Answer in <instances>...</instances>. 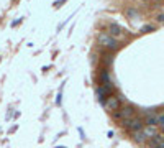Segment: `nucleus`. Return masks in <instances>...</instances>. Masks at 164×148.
I'll return each mask as SVG.
<instances>
[{
    "instance_id": "obj_3",
    "label": "nucleus",
    "mask_w": 164,
    "mask_h": 148,
    "mask_svg": "<svg viewBox=\"0 0 164 148\" xmlns=\"http://www.w3.org/2000/svg\"><path fill=\"white\" fill-rule=\"evenodd\" d=\"M136 110L133 105H125L118 110H113V120H123V119H131V117H135Z\"/></svg>"
},
{
    "instance_id": "obj_16",
    "label": "nucleus",
    "mask_w": 164,
    "mask_h": 148,
    "mask_svg": "<svg viewBox=\"0 0 164 148\" xmlns=\"http://www.w3.org/2000/svg\"><path fill=\"white\" fill-rule=\"evenodd\" d=\"M156 148H164V143H161V145H158Z\"/></svg>"
},
{
    "instance_id": "obj_17",
    "label": "nucleus",
    "mask_w": 164,
    "mask_h": 148,
    "mask_svg": "<svg viewBox=\"0 0 164 148\" xmlns=\"http://www.w3.org/2000/svg\"><path fill=\"white\" fill-rule=\"evenodd\" d=\"M141 2H149V0H141Z\"/></svg>"
},
{
    "instance_id": "obj_1",
    "label": "nucleus",
    "mask_w": 164,
    "mask_h": 148,
    "mask_svg": "<svg viewBox=\"0 0 164 148\" xmlns=\"http://www.w3.org/2000/svg\"><path fill=\"white\" fill-rule=\"evenodd\" d=\"M98 45H102L103 48H107V49H118V46H120V43H118V40L117 38H113V36H110L108 33H100L98 35Z\"/></svg>"
},
{
    "instance_id": "obj_12",
    "label": "nucleus",
    "mask_w": 164,
    "mask_h": 148,
    "mask_svg": "<svg viewBox=\"0 0 164 148\" xmlns=\"http://www.w3.org/2000/svg\"><path fill=\"white\" fill-rule=\"evenodd\" d=\"M158 125H161L164 130V115H158Z\"/></svg>"
},
{
    "instance_id": "obj_7",
    "label": "nucleus",
    "mask_w": 164,
    "mask_h": 148,
    "mask_svg": "<svg viewBox=\"0 0 164 148\" xmlns=\"http://www.w3.org/2000/svg\"><path fill=\"white\" fill-rule=\"evenodd\" d=\"M133 140H135L136 143H144V142H146V135H144L143 133V130H136V132H133Z\"/></svg>"
},
{
    "instance_id": "obj_10",
    "label": "nucleus",
    "mask_w": 164,
    "mask_h": 148,
    "mask_svg": "<svg viewBox=\"0 0 164 148\" xmlns=\"http://www.w3.org/2000/svg\"><path fill=\"white\" fill-rule=\"evenodd\" d=\"M107 82H110L108 71H102V74H100V84H107Z\"/></svg>"
},
{
    "instance_id": "obj_2",
    "label": "nucleus",
    "mask_w": 164,
    "mask_h": 148,
    "mask_svg": "<svg viewBox=\"0 0 164 148\" xmlns=\"http://www.w3.org/2000/svg\"><path fill=\"white\" fill-rule=\"evenodd\" d=\"M122 127H123V128H127V130H130V132L143 130V127H144V120H141L139 117L123 119V120H122Z\"/></svg>"
},
{
    "instance_id": "obj_11",
    "label": "nucleus",
    "mask_w": 164,
    "mask_h": 148,
    "mask_svg": "<svg viewBox=\"0 0 164 148\" xmlns=\"http://www.w3.org/2000/svg\"><path fill=\"white\" fill-rule=\"evenodd\" d=\"M149 31H154V26L153 25H144L141 28V33H149Z\"/></svg>"
},
{
    "instance_id": "obj_15",
    "label": "nucleus",
    "mask_w": 164,
    "mask_h": 148,
    "mask_svg": "<svg viewBox=\"0 0 164 148\" xmlns=\"http://www.w3.org/2000/svg\"><path fill=\"white\" fill-rule=\"evenodd\" d=\"M64 2H67V0H57V2H54V5H56V7H59V5L64 4Z\"/></svg>"
},
{
    "instance_id": "obj_8",
    "label": "nucleus",
    "mask_w": 164,
    "mask_h": 148,
    "mask_svg": "<svg viewBox=\"0 0 164 148\" xmlns=\"http://www.w3.org/2000/svg\"><path fill=\"white\" fill-rule=\"evenodd\" d=\"M125 13H127V18H130V20H135V18H139V13L136 12L135 8H128V10H127Z\"/></svg>"
},
{
    "instance_id": "obj_14",
    "label": "nucleus",
    "mask_w": 164,
    "mask_h": 148,
    "mask_svg": "<svg viewBox=\"0 0 164 148\" xmlns=\"http://www.w3.org/2000/svg\"><path fill=\"white\" fill-rule=\"evenodd\" d=\"M156 20L159 21V23H164V13H161V15H158V18Z\"/></svg>"
},
{
    "instance_id": "obj_13",
    "label": "nucleus",
    "mask_w": 164,
    "mask_h": 148,
    "mask_svg": "<svg viewBox=\"0 0 164 148\" xmlns=\"http://www.w3.org/2000/svg\"><path fill=\"white\" fill-rule=\"evenodd\" d=\"M112 58H113L112 54H105V56H103V61H105L107 64H110V63H112Z\"/></svg>"
},
{
    "instance_id": "obj_4",
    "label": "nucleus",
    "mask_w": 164,
    "mask_h": 148,
    "mask_svg": "<svg viewBox=\"0 0 164 148\" xmlns=\"http://www.w3.org/2000/svg\"><path fill=\"white\" fill-rule=\"evenodd\" d=\"M103 105L108 112H113V110H118L120 109V97L118 95H108L107 100H103Z\"/></svg>"
},
{
    "instance_id": "obj_5",
    "label": "nucleus",
    "mask_w": 164,
    "mask_h": 148,
    "mask_svg": "<svg viewBox=\"0 0 164 148\" xmlns=\"http://www.w3.org/2000/svg\"><path fill=\"white\" fill-rule=\"evenodd\" d=\"M108 35L118 40V38H123V35H125V30H123L118 23H110V25H108Z\"/></svg>"
},
{
    "instance_id": "obj_18",
    "label": "nucleus",
    "mask_w": 164,
    "mask_h": 148,
    "mask_svg": "<svg viewBox=\"0 0 164 148\" xmlns=\"http://www.w3.org/2000/svg\"><path fill=\"white\" fill-rule=\"evenodd\" d=\"M59 148H64V147H59Z\"/></svg>"
},
{
    "instance_id": "obj_9",
    "label": "nucleus",
    "mask_w": 164,
    "mask_h": 148,
    "mask_svg": "<svg viewBox=\"0 0 164 148\" xmlns=\"http://www.w3.org/2000/svg\"><path fill=\"white\" fill-rule=\"evenodd\" d=\"M144 125H158V115H148Z\"/></svg>"
},
{
    "instance_id": "obj_6",
    "label": "nucleus",
    "mask_w": 164,
    "mask_h": 148,
    "mask_svg": "<svg viewBox=\"0 0 164 148\" xmlns=\"http://www.w3.org/2000/svg\"><path fill=\"white\" fill-rule=\"evenodd\" d=\"M143 133L146 135V138H151L158 133V128H156V125H146V127H143Z\"/></svg>"
}]
</instances>
